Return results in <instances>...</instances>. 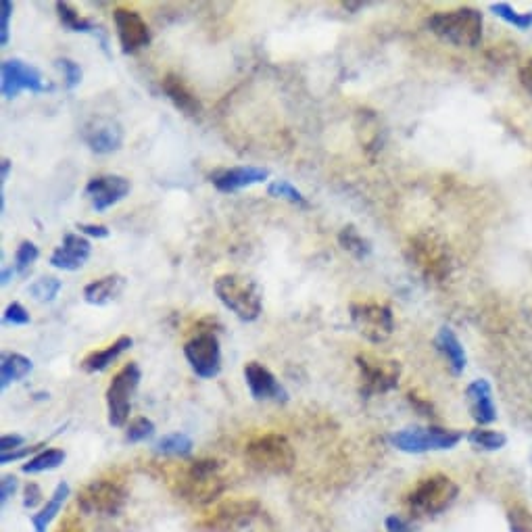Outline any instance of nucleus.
<instances>
[{
    "label": "nucleus",
    "mask_w": 532,
    "mask_h": 532,
    "mask_svg": "<svg viewBox=\"0 0 532 532\" xmlns=\"http://www.w3.org/2000/svg\"><path fill=\"white\" fill-rule=\"evenodd\" d=\"M505 522L510 532H532V510L524 501L516 499L507 505Z\"/></svg>",
    "instance_id": "473e14b6"
},
{
    "label": "nucleus",
    "mask_w": 532,
    "mask_h": 532,
    "mask_svg": "<svg viewBox=\"0 0 532 532\" xmlns=\"http://www.w3.org/2000/svg\"><path fill=\"white\" fill-rule=\"evenodd\" d=\"M434 347H437V351L447 361V368L453 376H462L466 372V366H468L466 349L449 326L439 328L437 336H434Z\"/></svg>",
    "instance_id": "4be33fe9"
},
{
    "label": "nucleus",
    "mask_w": 532,
    "mask_h": 532,
    "mask_svg": "<svg viewBox=\"0 0 532 532\" xmlns=\"http://www.w3.org/2000/svg\"><path fill=\"white\" fill-rule=\"evenodd\" d=\"M359 368L361 395L366 399L374 395H386L395 391L401 378V364L395 359H382L370 353H359L355 357Z\"/></svg>",
    "instance_id": "1a4fd4ad"
},
{
    "label": "nucleus",
    "mask_w": 532,
    "mask_h": 532,
    "mask_svg": "<svg viewBox=\"0 0 532 532\" xmlns=\"http://www.w3.org/2000/svg\"><path fill=\"white\" fill-rule=\"evenodd\" d=\"M128 489L115 480H92L78 493V507L86 516L115 518L126 510Z\"/></svg>",
    "instance_id": "6e6552de"
},
{
    "label": "nucleus",
    "mask_w": 532,
    "mask_h": 532,
    "mask_svg": "<svg viewBox=\"0 0 532 532\" xmlns=\"http://www.w3.org/2000/svg\"><path fill=\"white\" fill-rule=\"evenodd\" d=\"M38 255H40V251L32 243V240H23V243L17 247V253H15V272L28 274L32 265L36 263Z\"/></svg>",
    "instance_id": "4c0bfd02"
},
{
    "label": "nucleus",
    "mask_w": 532,
    "mask_h": 532,
    "mask_svg": "<svg viewBox=\"0 0 532 532\" xmlns=\"http://www.w3.org/2000/svg\"><path fill=\"white\" fill-rule=\"evenodd\" d=\"M351 322L366 341L380 345L389 341L395 330V316L389 305L382 303H351Z\"/></svg>",
    "instance_id": "f8f14e48"
},
{
    "label": "nucleus",
    "mask_w": 532,
    "mask_h": 532,
    "mask_svg": "<svg viewBox=\"0 0 532 532\" xmlns=\"http://www.w3.org/2000/svg\"><path fill=\"white\" fill-rule=\"evenodd\" d=\"M57 13H59L63 28H67L69 32H82V34L99 36L103 48L107 51V36H105L101 26H96V23L90 19H84L69 3H57Z\"/></svg>",
    "instance_id": "bb28decb"
},
{
    "label": "nucleus",
    "mask_w": 532,
    "mask_h": 532,
    "mask_svg": "<svg viewBox=\"0 0 532 532\" xmlns=\"http://www.w3.org/2000/svg\"><path fill=\"white\" fill-rule=\"evenodd\" d=\"M245 380L249 386V393L255 401H274V403H286L288 393L280 380L265 368L259 361H249L245 366Z\"/></svg>",
    "instance_id": "a211bd4d"
},
{
    "label": "nucleus",
    "mask_w": 532,
    "mask_h": 532,
    "mask_svg": "<svg viewBox=\"0 0 532 532\" xmlns=\"http://www.w3.org/2000/svg\"><path fill=\"white\" fill-rule=\"evenodd\" d=\"M247 464L265 476H284L297 464V453L284 434H261L245 449Z\"/></svg>",
    "instance_id": "39448f33"
},
{
    "label": "nucleus",
    "mask_w": 532,
    "mask_h": 532,
    "mask_svg": "<svg viewBox=\"0 0 532 532\" xmlns=\"http://www.w3.org/2000/svg\"><path fill=\"white\" fill-rule=\"evenodd\" d=\"M270 178V169L255 165H240L230 169H217L209 176L211 184L220 192H236L249 188L253 184H261Z\"/></svg>",
    "instance_id": "aec40b11"
},
{
    "label": "nucleus",
    "mask_w": 532,
    "mask_h": 532,
    "mask_svg": "<svg viewBox=\"0 0 532 532\" xmlns=\"http://www.w3.org/2000/svg\"><path fill=\"white\" fill-rule=\"evenodd\" d=\"M466 439L462 430L455 428H441V426H426V428H403L393 432L389 443L409 455H422L430 451H449L455 449L459 443Z\"/></svg>",
    "instance_id": "0eeeda50"
},
{
    "label": "nucleus",
    "mask_w": 532,
    "mask_h": 532,
    "mask_svg": "<svg viewBox=\"0 0 532 532\" xmlns=\"http://www.w3.org/2000/svg\"><path fill=\"white\" fill-rule=\"evenodd\" d=\"M9 172H11V161L5 157V159H3V184H5V180L9 178Z\"/></svg>",
    "instance_id": "3c124183"
},
{
    "label": "nucleus",
    "mask_w": 532,
    "mask_h": 532,
    "mask_svg": "<svg viewBox=\"0 0 532 532\" xmlns=\"http://www.w3.org/2000/svg\"><path fill=\"white\" fill-rule=\"evenodd\" d=\"M338 245H341L355 259H366L372 253L370 240L361 236L355 226H345L341 232H338Z\"/></svg>",
    "instance_id": "2f4dec72"
},
{
    "label": "nucleus",
    "mask_w": 532,
    "mask_h": 532,
    "mask_svg": "<svg viewBox=\"0 0 532 532\" xmlns=\"http://www.w3.org/2000/svg\"><path fill=\"white\" fill-rule=\"evenodd\" d=\"M184 355L192 372L203 380H211L222 372L220 338L209 330L197 332L195 336H192L190 341L184 345Z\"/></svg>",
    "instance_id": "ddd939ff"
},
{
    "label": "nucleus",
    "mask_w": 532,
    "mask_h": 532,
    "mask_svg": "<svg viewBox=\"0 0 532 532\" xmlns=\"http://www.w3.org/2000/svg\"><path fill=\"white\" fill-rule=\"evenodd\" d=\"M466 405L476 426H491L497 420V405L489 380L478 378L466 386Z\"/></svg>",
    "instance_id": "6ab92c4d"
},
{
    "label": "nucleus",
    "mask_w": 532,
    "mask_h": 532,
    "mask_svg": "<svg viewBox=\"0 0 532 532\" xmlns=\"http://www.w3.org/2000/svg\"><path fill=\"white\" fill-rule=\"evenodd\" d=\"M268 195H270L272 199H284V201L293 203V205L309 207L307 199L303 197V192H301L297 186H293L290 182H286V180H276V182H272V184L268 186Z\"/></svg>",
    "instance_id": "c9c22d12"
},
{
    "label": "nucleus",
    "mask_w": 532,
    "mask_h": 532,
    "mask_svg": "<svg viewBox=\"0 0 532 532\" xmlns=\"http://www.w3.org/2000/svg\"><path fill=\"white\" fill-rule=\"evenodd\" d=\"M57 65H59V69L65 74V86H67V90L78 88L80 82H82V76H84L80 63L71 61V59H59Z\"/></svg>",
    "instance_id": "58836bf2"
},
{
    "label": "nucleus",
    "mask_w": 532,
    "mask_h": 532,
    "mask_svg": "<svg viewBox=\"0 0 532 532\" xmlns=\"http://www.w3.org/2000/svg\"><path fill=\"white\" fill-rule=\"evenodd\" d=\"M161 88L169 101L174 103L176 109H180L188 117H197L203 111L201 101L197 99V94L192 92V88L184 82V78L176 74H167L161 82Z\"/></svg>",
    "instance_id": "5701e85b"
},
{
    "label": "nucleus",
    "mask_w": 532,
    "mask_h": 532,
    "mask_svg": "<svg viewBox=\"0 0 532 532\" xmlns=\"http://www.w3.org/2000/svg\"><path fill=\"white\" fill-rule=\"evenodd\" d=\"M21 90H30L34 94H42L53 90L40 71L21 59H7L3 61V94L5 99H15Z\"/></svg>",
    "instance_id": "2eb2a0df"
},
{
    "label": "nucleus",
    "mask_w": 532,
    "mask_h": 532,
    "mask_svg": "<svg viewBox=\"0 0 532 532\" xmlns=\"http://www.w3.org/2000/svg\"><path fill=\"white\" fill-rule=\"evenodd\" d=\"M63 282L55 276H44L40 280H36L30 286V295L34 297V301L38 303H53L57 299V295L61 293Z\"/></svg>",
    "instance_id": "f704fd0d"
},
{
    "label": "nucleus",
    "mask_w": 532,
    "mask_h": 532,
    "mask_svg": "<svg viewBox=\"0 0 532 532\" xmlns=\"http://www.w3.org/2000/svg\"><path fill=\"white\" fill-rule=\"evenodd\" d=\"M65 462V451L63 449H44L30 457L26 464L21 466L23 474H40V472H51L57 470Z\"/></svg>",
    "instance_id": "c756f323"
},
{
    "label": "nucleus",
    "mask_w": 532,
    "mask_h": 532,
    "mask_svg": "<svg viewBox=\"0 0 532 532\" xmlns=\"http://www.w3.org/2000/svg\"><path fill=\"white\" fill-rule=\"evenodd\" d=\"M195 449V443L184 432H172V434H165L163 439L157 441L155 451L161 455H169V457H188Z\"/></svg>",
    "instance_id": "7c9ffc66"
},
{
    "label": "nucleus",
    "mask_w": 532,
    "mask_h": 532,
    "mask_svg": "<svg viewBox=\"0 0 532 532\" xmlns=\"http://www.w3.org/2000/svg\"><path fill=\"white\" fill-rule=\"evenodd\" d=\"M426 28L439 40L457 48H476L482 42L485 19L472 7H459L453 11H437L426 19Z\"/></svg>",
    "instance_id": "20e7f679"
},
{
    "label": "nucleus",
    "mask_w": 532,
    "mask_h": 532,
    "mask_svg": "<svg viewBox=\"0 0 532 532\" xmlns=\"http://www.w3.org/2000/svg\"><path fill=\"white\" fill-rule=\"evenodd\" d=\"M142 372L136 361H130L119 370L107 389V414L113 428H124L132 414V399L138 389Z\"/></svg>",
    "instance_id": "9b49d317"
},
{
    "label": "nucleus",
    "mask_w": 532,
    "mask_h": 532,
    "mask_svg": "<svg viewBox=\"0 0 532 532\" xmlns=\"http://www.w3.org/2000/svg\"><path fill=\"white\" fill-rule=\"evenodd\" d=\"M153 434H155V424H153V420L140 416V418H134V420L126 426V443L136 445V443H142V441L151 439Z\"/></svg>",
    "instance_id": "e433bc0d"
},
{
    "label": "nucleus",
    "mask_w": 532,
    "mask_h": 532,
    "mask_svg": "<svg viewBox=\"0 0 532 532\" xmlns=\"http://www.w3.org/2000/svg\"><path fill=\"white\" fill-rule=\"evenodd\" d=\"M261 505L255 499H230L199 522V532H243L261 516Z\"/></svg>",
    "instance_id": "9d476101"
},
{
    "label": "nucleus",
    "mask_w": 532,
    "mask_h": 532,
    "mask_svg": "<svg viewBox=\"0 0 532 532\" xmlns=\"http://www.w3.org/2000/svg\"><path fill=\"white\" fill-rule=\"evenodd\" d=\"M69 495H71V489H69L67 482H65V480L59 482V485H57L55 491H53V495H51V499H48V501L40 507V512H38V514L32 516V526H34L36 532H46L48 526H51V524L57 520V516L61 514L63 505H65V501H67Z\"/></svg>",
    "instance_id": "a878e982"
},
{
    "label": "nucleus",
    "mask_w": 532,
    "mask_h": 532,
    "mask_svg": "<svg viewBox=\"0 0 532 532\" xmlns=\"http://www.w3.org/2000/svg\"><path fill=\"white\" fill-rule=\"evenodd\" d=\"M113 21L119 44L126 55H134L151 44V28L138 11L119 7L113 11Z\"/></svg>",
    "instance_id": "4468645a"
},
{
    "label": "nucleus",
    "mask_w": 532,
    "mask_h": 532,
    "mask_svg": "<svg viewBox=\"0 0 532 532\" xmlns=\"http://www.w3.org/2000/svg\"><path fill=\"white\" fill-rule=\"evenodd\" d=\"M384 530L386 532H418L414 528V524H411L407 518L399 516V514H391V516H386L384 520Z\"/></svg>",
    "instance_id": "79ce46f5"
},
{
    "label": "nucleus",
    "mask_w": 532,
    "mask_h": 532,
    "mask_svg": "<svg viewBox=\"0 0 532 532\" xmlns=\"http://www.w3.org/2000/svg\"><path fill=\"white\" fill-rule=\"evenodd\" d=\"M213 290L238 320L255 322L261 316L263 293L255 280L243 274H224L215 280Z\"/></svg>",
    "instance_id": "423d86ee"
},
{
    "label": "nucleus",
    "mask_w": 532,
    "mask_h": 532,
    "mask_svg": "<svg viewBox=\"0 0 532 532\" xmlns=\"http://www.w3.org/2000/svg\"><path fill=\"white\" fill-rule=\"evenodd\" d=\"M130 188V180L124 176H96L86 184V195L90 197L96 213H103L119 201H124L130 195Z\"/></svg>",
    "instance_id": "f3484780"
},
{
    "label": "nucleus",
    "mask_w": 532,
    "mask_h": 532,
    "mask_svg": "<svg viewBox=\"0 0 532 532\" xmlns=\"http://www.w3.org/2000/svg\"><path fill=\"white\" fill-rule=\"evenodd\" d=\"M405 253L407 261L428 282H445L453 272V255L449 243L434 230H424L411 236Z\"/></svg>",
    "instance_id": "7ed1b4c3"
},
{
    "label": "nucleus",
    "mask_w": 532,
    "mask_h": 532,
    "mask_svg": "<svg viewBox=\"0 0 532 532\" xmlns=\"http://www.w3.org/2000/svg\"><path fill=\"white\" fill-rule=\"evenodd\" d=\"M518 78H520V84H522V88L532 96V59L530 61H526L522 67H520V74H518Z\"/></svg>",
    "instance_id": "8fccbe9b"
},
{
    "label": "nucleus",
    "mask_w": 532,
    "mask_h": 532,
    "mask_svg": "<svg viewBox=\"0 0 532 532\" xmlns=\"http://www.w3.org/2000/svg\"><path fill=\"white\" fill-rule=\"evenodd\" d=\"M0 9H3V21H0V44L7 46L9 44V21L13 15V3L11 0H3Z\"/></svg>",
    "instance_id": "49530a36"
},
{
    "label": "nucleus",
    "mask_w": 532,
    "mask_h": 532,
    "mask_svg": "<svg viewBox=\"0 0 532 532\" xmlns=\"http://www.w3.org/2000/svg\"><path fill=\"white\" fill-rule=\"evenodd\" d=\"M90 251H92V247L84 236L69 232L63 238V245L59 249H55V253L51 255V265L57 270L78 272L86 265Z\"/></svg>",
    "instance_id": "412c9836"
},
{
    "label": "nucleus",
    "mask_w": 532,
    "mask_h": 532,
    "mask_svg": "<svg viewBox=\"0 0 532 532\" xmlns=\"http://www.w3.org/2000/svg\"><path fill=\"white\" fill-rule=\"evenodd\" d=\"M489 9L493 15H497L505 23H510V26H514L516 30L524 32V30L532 28V13H520L507 3H493Z\"/></svg>",
    "instance_id": "72a5a7b5"
},
{
    "label": "nucleus",
    "mask_w": 532,
    "mask_h": 532,
    "mask_svg": "<svg viewBox=\"0 0 532 532\" xmlns=\"http://www.w3.org/2000/svg\"><path fill=\"white\" fill-rule=\"evenodd\" d=\"M134 341H132V336H119L117 341L113 345H109L107 349H101V351H92L90 355H86L82 359V370L88 372V374H96V372H103L107 370L113 361L119 357V355H124L128 349H132Z\"/></svg>",
    "instance_id": "393cba45"
},
{
    "label": "nucleus",
    "mask_w": 532,
    "mask_h": 532,
    "mask_svg": "<svg viewBox=\"0 0 532 532\" xmlns=\"http://www.w3.org/2000/svg\"><path fill=\"white\" fill-rule=\"evenodd\" d=\"M3 320H5V324H13V326H26L32 322L28 309L23 307L21 303H11L3 313Z\"/></svg>",
    "instance_id": "ea45409f"
},
{
    "label": "nucleus",
    "mask_w": 532,
    "mask_h": 532,
    "mask_svg": "<svg viewBox=\"0 0 532 532\" xmlns=\"http://www.w3.org/2000/svg\"><path fill=\"white\" fill-rule=\"evenodd\" d=\"M82 138L92 153L109 155L122 149L124 130L115 122V119L99 115V117L88 119V122L84 124Z\"/></svg>",
    "instance_id": "dca6fc26"
},
{
    "label": "nucleus",
    "mask_w": 532,
    "mask_h": 532,
    "mask_svg": "<svg viewBox=\"0 0 532 532\" xmlns=\"http://www.w3.org/2000/svg\"><path fill=\"white\" fill-rule=\"evenodd\" d=\"M78 230L86 236H92V238H107L109 236V228L103 224H78Z\"/></svg>",
    "instance_id": "09e8293b"
},
{
    "label": "nucleus",
    "mask_w": 532,
    "mask_h": 532,
    "mask_svg": "<svg viewBox=\"0 0 532 532\" xmlns=\"http://www.w3.org/2000/svg\"><path fill=\"white\" fill-rule=\"evenodd\" d=\"M457 497H459L457 482L451 476L437 472L422 478L418 485L405 495V507L414 518L430 520L449 512Z\"/></svg>",
    "instance_id": "f03ea898"
},
{
    "label": "nucleus",
    "mask_w": 532,
    "mask_h": 532,
    "mask_svg": "<svg viewBox=\"0 0 532 532\" xmlns=\"http://www.w3.org/2000/svg\"><path fill=\"white\" fill-rule=\"evenodd\" d=\"M178 495L192 505H211L226 491L224 464L220 459H197L190 462L176 480Z\"/></svg>",
    "instance_id": "f257e3e1"
},
{
    "label": "nucleus",
    "mask_w": 532,
    "mask_h": 532,
    "mask_svg": "<svg viewBox=\"0 0 532 532\" xmlns=\"http://www.w3.org/2000/svg\"><path fill=\"white\" fill-rule=\"evenodd\" d=\"M42 501H44L42 489L36 485V482H28V485L23 487V507H26V510H36Z\"/></svg>",
    "instance_id": "a19ab883"
},
{
    "label": "nucleus",
    "mask_w": 532,
    "mask_h": 532,
    "mask_svg": "<svg viewBox=\"0 0 532 532\" xmlns=\"http://www.w3.org/2000/svg\"><path fill=\"white\" fill-rule=\"evenodd\" d=\"M124 290H126V278L119 274H111V276H105V278L86 284L84 301L90 305L103 307L122 297Z\"/></svg>",
    "instance_id": "b1692460"
},
{
    "label": "nucleus",
    "mask_w": 532,
    "mask_h": 532,
    "mask_svg": "<svg viewBox=\"0 0 532 532\" xmlns=\"http://www.w3.org/2000/svg\"><path fill=\"white\" fill-rule=\"evenodd\" d=\"M466 441L476 449L485 453H497L507 445V434L501 430H493L489 426H476L466 432Z\"/></svg>",
    "instance_id": "c85d7f7f"
},
{
    "label": "nucleus",
    "mask_w": 532,
    "mask_h": 532,
    "mask_svg": "<svg viewBox=\"0 0 532 532\" xmlns=\"http://www.w3.org/2000/svg\"><path fill=\"white\" fill-rule=\"evenodd\" d=\"M15 274L13 268H3V286H7L11 282V276Z\"/></svg>",
    "instance_id": "603ef678"
},
{
    "label": "nucleus",
    "mask_w": 532,
    "mask_h": 532,
    "mask_svg": "<svg viewBox=\"0 0 532 532\" xmlns=\"http://www.w3.org/2000/svg\"><path fill=\"white\" fill-rule=\"evenodd\" d=\"M19 491V480L13 474H5L3 480H0V503L7 505V501L11 497H15V493Z\"/></svg>",
    "instance_id": "37998d69"
},
{
    "label": "nucleus",
    "mask_w": 532,
    "mask_h": 532,
    "mask_svg": "<svg viewBox=\"0 0 532 532\" xmlns=\"http://www.w3.org/2000/svg\"><path fill=\"white\" fill-rule=\"evenodd\" d=\"M40 447H42V445H30V447H21V449H17V451H13V453H0V464L7 466V464H11V462H17V459L28 457V455L34 457L36 453H40Z\"/></svg>",
    "instance_id": "a18cd8bd"
},
{
    "label": "nucleus",
    "mask_w": 532,
    "mask_h": 532,
    "mask_svg": "<svg viewBox=\"0 0 532 532\" xmlns=\"http://www.w3.org/2000/svg\"><path fill=\"white\" fill-rule=\"evenodd\" d=\"M34 370L32 359L21 353H7L3 355V364H0V386L7 389L9 384L19 382Z\"/></svg>",
    "instance_id": "cd10ccee"
},
{
    "label": "nucleus",
    "mask_w": 532,
    "mask_h": 532,
    "mask_svg": "<svg viewBox=\"0 0 532 532\" xmlns=\"http://www.w3.org/2000/svg\"><path fill=\"white\" fill-rule=\"evenodd\" d=\"M21 447H26V437H21V434H3V439H0V453H13Z\"/></svg>",
    "instance_id": "de8ad7c7"
},
{
    "label": "nucleus",
    "mask_w": 532,
    "mask_h": 532,
    "mask_svg": "<svg viewBox=\"0 0 532 532\" xmlns=\"http://www.w3.org/2000/svg\"><path fill=\"white\" fill-rule=\"evenodd\" d=\"M407 401H409L411 407H414V409L418 411L420 416H424V418H434V405H432L428 399L420 397L418 393H409V395H407Z\"/></svg>",
    "instance_id": "c03bdc74"
}]
</instances>
